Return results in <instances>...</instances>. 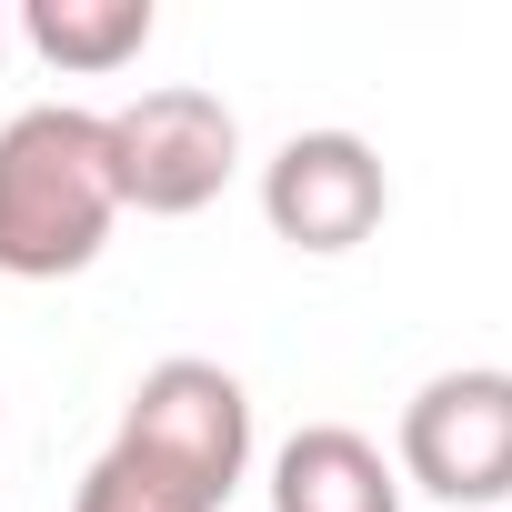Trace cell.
I'll use <instances>...</instances> for the list:
<instances>
[{
  "label": "cell",
  "instance_id": "cell-5",
  "mask_svg": "<svg viewBox=\"0 0 512 512\" xmlns=\"http://www.w3.org/2000/svg\"><path fill=\"white\" fill-rule=\"evenodd\" d=\"M392 211V171L362 131H292L272 161H262V221L292 241V251H352L372 241Z\"/></svg>",
  "mask_w": 512,
  "mask_h": 512
},
{
  "label": "cell",
  "instance_id": "cell-3",
  "mask_svg": "<svg viewBox=\"0 0 512 512\" xmlns=\"http://www.w3.org/2000/svg\"><path fill=\"white\" fill-rule=\"evenodd\" d=\"M111 121V171H121V211H151V221H191L201 201H221V181L241 171V121L221 91H191V81H161Z\"/></svg>",
  "mask_w": 512,
  "mask_h": 512
},
{
  "label": "cell",
  "instance_id": "cell-4",
  "mask_svg": "<svg viewBox=\"0 0 512 512\" xmlns=\"http://www.w3.org/2000/svg\"><path fill=\"white\" fill-rule=\"evenodd\" d=\"M402 482L432 502H512V372H432L402 402Z\"/></svg>",
  "mask_w": 512,
  "mask_h": 512
},
{
  "label": "cell",
  "instance_id": "cell-6",
  "mask_svg": "<svg viewBox=\"0 0 512 512\" xmlns=\"http://www.w3.org/2000/svg\"><path fill=\"white\" fill-rule=\"evenodd\" d=\"M272 512H402V472L352 422H302L272 452Z\"/></svg>",
  "mask_w": 512,
  "mask_h": 512
},
{
  "label": "cell",
  "instance_id": "cell-8",
  "mask_svg": "<svg viewBox=\"0 0 512 512\" xmlns=\"http://www.w3.org/2000/svg\"><path fill=\"white\" fill-rule=\"evenodd\" d=\"M0 41H11V31H0Z\"/></svg>",
  "mask_w": 512,
  "mask_h": 512
},
{
  "label": "cell",
  "instance_id": "cell-1",
  "mask_svg": "<svg viewBox=\"0 0 512 512\" xmlns=\"http://www.w3.org/2000/svg\"><path fill=\"white\" fill-rule=\"evenodd\" d=\"M241 472H251V392L221 362L171 352L131 382V412L111 452L81 472L71 512H221Z\"/></svg>",
  "mask_w": 512,
  "mask_h": 512
},
{
  "label": "cell",
  "instance_id": "cell-7",
  "mask_svg": "<svg viewBox=\"0 0 512 512\" xmlns=\"http://www.w3.org/2000/svg\"><path fill=\"white\" fill-rule=\"evenodd\" d=\"M21 31H31V51L51 71L101 81V71H121V61L151 51V0H31Z\"/></svg>",
  "mask_w": 512,
  "mask_h": 512
},
{
  "label": "cell",
  "instance_id": "cell-2",
  "mask_svg": "<svg viewBox=\"0 0 512 512\" xmlns=\"http://www.w3.org/2000/svg\"><path fill=\"white\" fill-rule=\"evenodd\" d=\"M121 221L111 121L71 101H31L0 121V272L11 282H71L101 262Z\"/></svg>",
  "mask_w": 512,
  "mask_h": 512
}]
</instances>
